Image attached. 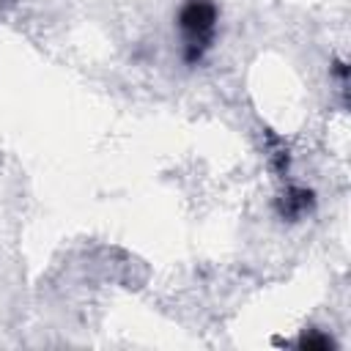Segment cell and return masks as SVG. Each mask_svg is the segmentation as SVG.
<instances>
[{
  "label": "cell",
  "mask_w": 351,
  "mask_h": 351,
  "mask_svg": "<svg viewBox=\"0 0 351 351\" xmlns=\"http://www.w3.org/2000/svg\"><path fill=\"white\" fill-rule=\"evenodd\" d=\"M176 25L181 33V58L186 66H200L217 41L219 8L214 0H184Z\"/></svg>",
  "instance_id": "6da1fadb"
},
{
  "label": "cell",
  "mask_w": 351,
  "mask_h": 351,
  "mask_svg": "<svg viewBox=\"0 0 351 351\" xmlns=\"http://www.w3.org/2000/svg\"><path fill=\"white\" fill-rule=\"evenodd\" d=\"M313 208H315V192L307 186L288 184L285 192L277 197V214L285 222H299L307 214H313Z\"/></svg>",
  "instance_id": "7a4b0ae2"
},
{
  "label": "cell",
  "mask_w": 351,
  "mask_h": 351,
  "mask_svg": "<svg viewBox=\"0 0 351 351\" xmlns=\"http://www.w3.org/2000/svg\"><path fill=\"white\" fill-rule=\"evenodd\" d=\"M296 348L299 351H332L335 340L321 329H302V335L296 337Z\"/></svg>",
  "instance_id": "3957f363"
}]
</instances>
